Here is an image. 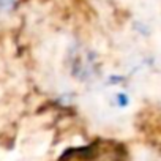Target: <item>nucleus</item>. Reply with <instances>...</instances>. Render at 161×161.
Instances as JSON below:
<instances>
[{
  "mask_svg": "<svg viewBox=\"0 0 161 161\" xmlns=\"http://www.w3.org/2000/svg\"><path fill=\"white\" fill-rule=\"evenodd\" d=\"M16 3V0H0V13L3 11H10Z\"/></svg>",
  "mask_w": 161,
  "mask_h": 161,
  "instance_id": "nucleus-1",
  "label": "nucleus"
}]
</instances>
